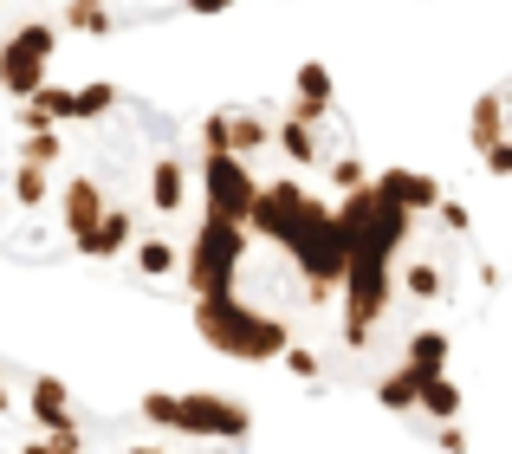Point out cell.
<instances>
[{
  "label": "cell",
  "mask_w": 512,
  "mask_h": 454,
  "mask_svg": "<svg viewBox=\"0 0 512 454\" xmlns=\"http://www.w3.org/2000/svg\"><path fill=\"white\" fill-rule=\"evenodd\" d=\"M195 176L182 305L201 338L312 390L370 396L441 454H467L500 260L461 195L422 169H376L325 65H299L279 98L201 111Z\"/></svg>",
  "instance_id": "6da1fadb"
},
{
  "label": "cell",
  "mask_w": 512,
  "mask_h": 454,
  "mask_svg": "<svg viewBox=\"0 0 512 454\" xmlns=\"http://www.w3.org/2000/svg\"><path fill=\"white\" fill-rule=\"evenodd\" d=\"M201 221L195 130L137 91H0V253L78 260L182 299Z\"/></svg>",
  "instance_id": "7a4b0ae2"
},
{
  "label": "cell",
  "mask_w": 512,
  "mask_h": 454,
  "mask_svg": "<svg viewBox=\"0 0 512 454\" xmlns=\"http://www.w3.org/2000/svg\"><path fill=\"white\" fill-rule=\"evenodd\" d=\"M0 454H253V416L234 396H143L98 416L72 383L0 357Z\"/></svg>",
  "instance_id": "3957f363"
},
{
  "label": "cell",
  "mask_w": 512,
  "mask_h": 454,
  "mask_svg": "<svg viewBox=\"0 0 512 454\" xmlns=\"http://www.w3.org/2000/svg\"><path fill=\"white\" fill-rule=\"evenodd\" d=\"M240 0H59L52 26L78 39H111V33H137L156 20H208V13H234Z\"/></svg>",
  "instance_id": "277c9868"
},
{
  "label": "cell",
  "mask_w": 512,
  "mask_h": 454,
  "mask_svg": "<svg viewBox=\"0 0 512 454\" xmlns=\"http://www.w3.org/2000/svg\"><path fill=\"white\" fill-rule=\"evenodd\" d=\"M474 156L487 163V176L512 182V72L474 104Z\"/></svg>",
  "instance_id": "5b68a950"
}]
</instances>
